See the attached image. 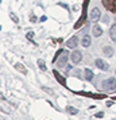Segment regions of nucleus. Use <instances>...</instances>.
<instances>
[{"mask_svg": "<svg viewBox=\"0 0 116 120\" xmlns=\"http://www.w3.org/2000/svg\"><path fill=\"white\" fill-rule=\"evenodd\" d=\"M96 66H97L99 69H101V70H104V71L109 70V65L103 60H96Z\"/></svg>", "mask_w": 116, "mask_h": 120, "instance_id": "nucleus-5", "label": "nucleus"}, {"mask_svg": "<svg viewBox=\"0 0 116 120\" xmlns=\"http://www.w3.org/2000/svg\"><path fill=\"white\" fill-rule=\"evenodd\" d=\"M72 69H73V66H72V65H67V66H66V73H69V71L72 70Z\"/></svg>", "mask_w": 116, "mask_h": 120, "instance_id": "nucleus-16", "label": "nucleus"}, {"mask_svg": "<svg viewBox=\"0 0 116 120\" xmlns=\"http://www.w3.org/2000/svg\"><path fill=\"white\" fill-rule=\"evenodd\" d=\"M93 71L90 70V69H85V80H88V81H92L93 80Z\"/></svg>", "mask_w": 116, "mask_h": 120, "instance_id": "nucleus-11", "label": "nucleus"}, {"mask_svg": "<svg viewBox=\"0 0 116 120\" xmlns=\"http://www.w3.org/2000/svg\"><path fill=\"white\" fill-rule=\"evenodd\" d=\"M15 68H16V69H18L19 71H22V73H26V70H24V68H23V66L20 65V64H16V65H15Z\"/></svg>", "mask_w": 116, "mask_h": 120, "instance_id": "nucleus-15", "label": "nucleus"}, {"mask_svg": "<svg viewBox=\"0 0 116 120\" xmlns=\"http://www.w3.org/2000/svg\"><path fill=\"white\" fill-rule=\"evenodd\" d=\"M27 37H28L30 39H33V37H34V33H28V34H27Z\"/></svg>", "mask_w": 116, "mask_h": 120, "instance_id": "nucleus-19", "label": "nucleus"}, {"mask_svg": "<svg viewBox=\"0 0 116 120\" xmlns=\"http://www.w3.org/2000/svg\"><path fill=\"white\" fill-rule=\"evenodd\" d=\"M10 15H11L12 20H14V22H16V23H18V18H15V16H14V14H10Z\"/></svg>", "mask_w": 116, "mask_h": 120, "instance_id": "nucleus-18", "label": "nucleus"}, {"mask_svg": "<svg viewBox=\"0 0 116 120\" xmlns=\"http://www.w3.org/2000/svg\"><path fill=\"white\" fill-rule=\"evenodd\" d=\"M43 90L45 92H47V93H53L51 92V89H49V88H46V86H43Z\"/></svg>", "mask_w": 116, "mask_h": 120, "instance_id": "nucleus-17", "label": "nucleus"}, {"mask_svg": "<svg viewBox=\"0 0 116 120\" xmlns=\"http://www.w3.org/2000/svg\"><path fill=\"white\" fill-rule=\"evenodd\" d=\"M70 60H72V62L76 65V64H80L81 62V60H82V54H81V51H73L72 55H70Z\"/></svg>", "mask_w": 116, "mask_h": 120, "instance_id": "nucleus-3", "label": "nucleus"}, {"mask_svg": "<svg viewBox=\"0 0 116 120\" xmlns=\"http://www.w3.org/2000/svg\"><path fill=\"white\" fill-rule=\"evenodd\" d=\"M77 45H78V38H77V37H72V38L66 42V46H67V47H70V49L77 47Z\"/></svg>", "mask_w": 116, "mask_h": 120, "instance_id": "nucleus-6", "label": "nucleus"}, {"mask_svg": "<svg viewBox=\"0 0 116 120\" xmlns=\"http://www.w3.org/2000/svg\"><path fill=\"white\" fill-rule=\"evenodd\" d=\"M66 111H67L70 115H77V113H78V111H77L76 108H73V107H67Z\"/></svg>", "mask_w": 116, "mask_h": 120, "instance_id": "nucleus-13", "label": "nucleus"}, {"mask_svg": "<svg viewBox=\"0 0 116 120\" xmlns=\"http://www.w3.org/2000/svg\"><path fill=\"white\" fill-rule=\"evenodd\" d=\"M67 60H69V53L67 51H61V57H60V60L57 61V65L60 66V68H64V66L66 65Z\"/></svg>", "mask_w": 116, "mask_h": 120, "instance_id": "nucleus-2", "label": "nucleus"}, {"mask_svg": "<svg viewBox=\"0 0 116 120\" xmlns=\"http://www.w3.org/2000/svg\"><path fill=\"white\" fill-rule=\"evenodd\" d=\"M92 33H93V37H101L103 35V28L100 27L99 24H94Z\"/></svg>", "mask_w": 116, "mask_h": 120, "instance_id": "nucleus-7", "label": "nucleus"}, {"mask_svg": "<svg viewBox=\"0 0 116 120\" xmlns=\"http://www.w3.org/2000/svg\"><path fill=\"white\" fill-rule=\"evenodd\" d=\"M101 86L104 90H108V92H112V90H116V78H107L103 81Z\"/></svg>", "mask_w": 116, "mask_h": 120, "instance_id": "nucleus-1", "label": "nucleus"}, {"mask_svg": "<svg viewBox=\"0 0 116 120\" xmlns=\"http://www.w3.org/2000/svg\"><path fill=\"white\" fill-rule=\"evenodd\" d=\"M103 53H104V55H107V57H113V49L109 47V46L103 47Z\"/></svg>", "mask_w": 116, "mask_h": 120, "instance_id": "nucleus-8", "label": "nucleus"}, {"mask_svg": "<svg viewBox=\"0 0 116 120\" xmlns=\"http://www.w3.org/2000/svg\"><path fill=\"white\" fill-rule=\"evenodd\" d=\"M38 66L41 68V70H46V64H45L43 60H38Z\"/></svg>", "mask_w": 116, "mask_h": 120, "instance_id": "nucleus-12", "label": "nucleus"}, {"mask_svg": "<svg viewBox=\"0 0 116 120\" xmlns=\"http://www.w3.org/2000/svg\"><path fill=\"white\" fill-rule=\"evenodd\" d=\"M81 45H82L84 47H89L90 46V37L89 35H84L82 41H81Z\"/></svg>", "mask_w": 116, "mask_h": 120, "instance_id": "nucleus-10", "label": "nucleus"}, {"mask_svg": "<svg viewBox=\"0 0 116 120\" xmlns=\"http://www.w3.org/2000/svg\"><path fill=\"white\" fill-rule=\"evenodd\" d=\"M109 37H111V39H112L113 42H116V24L111 26V28H109Z\"/></svg>", "mask_w": 116, "mask_h": 120, "instance_id": "nucleus-9", "label": "nucleus"}, {"mask_svg": "<svg viewBox=\"0 0 116 120\" xmlns=\"http://www.w3.org/2000/svg\"><path fill=\"white\" fill-rule=\"evenodd\" d=\"M101 16V12H100L99 8H93L92 11H90V15H89V19L92 20V22H97Z\"/></svg>", "mask_w": 116, "mask_h": 120, "instance_id": "nucleus-4", "label": "nucleus"}, {"mask_svg": "<svg viewBox=\"0 0 116 120\" xmlns=\"http://www.w3.org/2000/svg\"><path fill=\"white\" fill-rule=\"evenodd\" d=\"M55 77L58 78V81H61L62 85H65V80H64V77H61L60 74H58V73H57V71H55Z\"/></svg>", "mask_w": 116, "mask_h": 120, "instance_id": "nucleus-14", "label": "nucleus"}]
</instances>
